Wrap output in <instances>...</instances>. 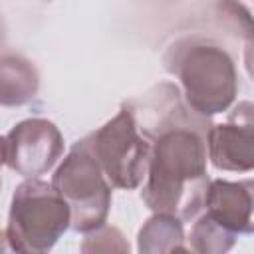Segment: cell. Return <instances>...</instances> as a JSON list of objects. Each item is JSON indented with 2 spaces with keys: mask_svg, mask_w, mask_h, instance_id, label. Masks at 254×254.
<instances>
[{
  "mask_svg": "<svg viewBox=\"0 0 254 254\" xmlns=\"http://www.w3.org/2000/svg\"><path fill=\"white\" fill-rule=\"evenodd\" d=\"M137 127L151 139L147 181L141 198L153 212L194 218L208 187V117L190 111L173 83H159L141 99L125 103Z\"/></svg>",
  "mask_w": 254,
  "mask_h": 254,
  "instance_id": "cell-1",
  "label": "cell"
},
{
  "mask_svg": "<svg viewBox=\"0 0 254 254\" xmlns=\"http://www.w3.org/2000/svg\"><path fill=\"white\" fill-rule=\"evenodd\" d=\"M165 67L177 75L190 111L212 117L228 111L238 93V73L232 56L214 40L187 36L165 54Z\"/></svg>",
  "mask_w": 254,
  "mask_h": 254,
  "instance_id": "cell-2",
  "label": "cell"
},
{
  "mask_svg": "<svg viewBox=\"0 0 254 254\" xmlns=\"http://www.w3.org/2000/svg\"><path fill=\"white\" fill-rule=\"evenodd\" d=\"M69 208L52 183L26 179L12 194L6 240L14 252H48L69 228Z\"/></svg>",
  "mask_w": 254,
  "mask_h": 254,
  "instance_id": "cell-3",
  "label": "cell"
},
{
  "mask_svg": "<svg viewBox=\"0 0 254 254\" xmlns=\"http://www.w3.org/2000/svg\"><path fill=\"white\" fill-rule=\"evenodd\" d=\"M54 190L69 208V228L89 232L107 222L111 185L93 153V135L81 137L60 163L52 177Z\"/></svg>",
  "mask_w": 254,
  "mask_h": 254,
  "instance_id": "cell-4",
  "label": "cell"
},
{
  "mask_svg": "<svg viewBox=\"0 0 254 254\" xmlns=\"http://www.w3.org/2000/svg\"><path fill=\"white\" fill-rule=\"evenodd\" d=\"M93 135V153L111 187L133 190L147 177L151 139L137 127L131 109L123 103L119 113Z\"/></svg>",
  "mask_w": 254,
  "mask_h": 254,
  "instance_id": "cell-5",
  "label": "cell"
},
{
  "mask_svg": "<svg viewBox=\"0 0 254 254\" xmlns=\"http://www.w3.org/2000/svg\"><path fill=\"white\" fill-rule=\"evenodd\" d=\"M62 155L64 135L48 119H24L6 135V165L26 179L46 175Z\"/></svg>",
  "mask_w": 254,
  "mask_h": 254,
  "instance_id": "cell-6",
  "label": "cell"
},
{
  "mask_svg": "<svg viewBox=\"0 0 254 254\" xmlns=\"http://www.w3.org/2000/svg\"><path fill=\"white\" fill-rule=\"evenodd\" d=\"M206 157L218 171L248 173L254 169V105L240 101L224 123L206 131Z\"/></svg>",
  "mask_w": 254,
  "mask_h": 254,
  "instance_id": "cell-7",
  "label": "cell"
},
{
  "mask_svg": "<svg viewBox=\"0 0 254 254\" xmlns=\"http://www.w3.org/2000/svg\"><path fill=\"white\" fill-rule=\"evenodd\" d=\"M252 181H208L202 208L234 234H252Z\"/></svg>",
  "mask_w": 254,
  "mask_h": 254,
  "instance_id": "cell-8",
  "label": "cell"
},
{
  "mask_svg": "<svg viewBox=\"0 0 254 254\" xmlns=\"http://www.w3.org/2000/svg\"><path fill=\"white\" fill-rule=\"evenodd\" d=\"M40 89L36 65L16 54L0 56V107H20L30 103Z\"/></svg>",
  "mask_w": 254,
  "mask_h": 254,
  "instance_id": "cell-9",
  "label": "cell"
},
{
  "mask_svg": "<svg viewBox=\"0 0 254 254\" xmlns=\"http://www.w3.org/2000/svg\"><path fill=\"white\" fill-rule=\"evenodd\" d=\"M183 220L171 214L155 212L139 230L137 250L141 254H169V252H189L185 244Z\"/></svg>",
  "mask_w": 254,
  "mask_h": 254,
  "instance_id": "cell-10",
  "label": "cell"
},
{
  "mask_svg": "<svg viewBox=\"0 0 254 254\" xmlns=\"http://www.w3.org/2000/svg\"><path fill=\"white\" fill-rule=\"evenodd\" d=\"M236 238L238 234L226 230L222 224H218L204 212L194 220L190 228L189 250H194L198 254H224L234 246Z\"/></svg>",
  "mask_w": 254,
  "mask_h": 254,
  "instance_id": "cell-11",
  "label": "cell"
},
{
  "mask_svg": "<svg viewBox=\"0 0 254 254\" xmlns=\"http://www.w3.org/2000/svg\"><path fill=\"white\" fill-rule=\"evenodd\" d=\"M83 242L79 246L81 252H129V244L119 228L101 224L89 232H83Z\"/></svg>",
  "mask_w": 254,
  "mask_h": 254,
  "instance_id": "cell-12",
  "label": "cell"
},
{
  "mask_svg": "<svg viewBox=\"0 0 254 254\" xmlns=\"http://www.w3.org/2000/svg\"><path fill=\"white\" fill-rule=\"evenodd\" d=\"M6 165V137L0 135V169Z\"/></svg>",
  "mask_w": 254,
  "mask_h": 254,
  "instance_id": "cell-13",
  "label": "cell"
},
{
  "mask_svg": "<svg viewBox=\"0 0 254 254\" xmlns=\"http://www.w3.org/2000/svg\"><path fill=\"white\" fill-rule=\"evenodd\" d=\"M8 246V240H6V230H0V252H4Z\"/></svg>",
  "mask_w": 254,
  "mask_h": 254,
  "instance_id": "cell-14",
  "label": "cell"
}]
</instances>
